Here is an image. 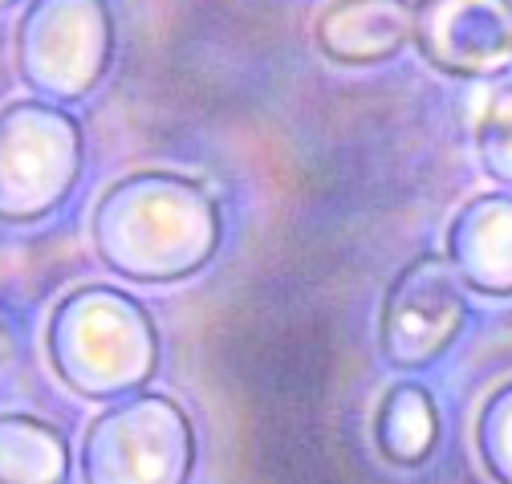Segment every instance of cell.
I'll return each instance as SVG.
<instances>
[{
	"instance_id": "3957f363",
	"label": "cell",
	"mask_w": 512,
	"mask_h": 484,
	"mask_svg": "<svg viewBox=\"0 0 512 484\" xmlns=\"http://www.w3.org/2000/svg\"><path fill=\"white\" fill-rule=\"evenodd\" d=\"M86 484H187L196 468V428L167 395L114 399L82 440Z\"/></svg>"
},
{
	"instance_id": "4fadbf2b",
	"label": "cell",
	"mask_w": 512,
	"mask_h": 484,
	"mask_svg": "<svg viewBox=\"0 0 512 484\" xmlns=\"http://www.w3.org/2000/svg\"><path fill=\"white\" fill-rule=\"evenodd\" d=\"M476 452L496 484H512V387L504 383L476 419Z\"/></svg>"
},
{
	"instance_id": "6da1fadb",
	"label": "cell",
	"mask_w": 512,
	"mask_h": 484,
	"mask_svg": "<svg viewBox=\"0 0 512 484\" xmlns=\"http://www.w3.org/2000/svg\"><path fill=\"white\" fill-rule=\"evenodd\" d=\"M90 232L110 273L163 285L196 277L216 257L224 228L208 184L167 171H139L106 188Z\"/></svg>"
},
{
	"instance_id": "5b68a950",
	"label": "cell",
	"mask_w": 512,
	"mask_h": 484,
	"mask_svg": "<svg viewBox=\"0 0 512 484\" xmlns=\"http://www.w3.org/2000/svg\"><path fill=\"white\" fill-rule=\"evenodd\" d=\"M82 175V127L53 102L0 110V220L33 224L70 200Z\"/></svg>"
},
{
	"instance_id": "5bb4252c",
	"label": "cell",
	"mask_w": 512,
	"mask_h": 484,
	"mask_svg": "<svg viewBox=\"0 0 512 484\" xmlns=\"http://www.w3.org/2000/svg\"><path fill=\"white\" fill-rule=\"evenodd\" d=\"M17 354V342H13V330L5 326V322H0V367H5V362Z\"/></svg>"
},
{
	"instance_id": "8fae6325",
	"label": "cell",
	"mask_w": 512,
	"mask_h": 484,
	"mask_svg": "<svg viewBox=\"0 0 512 484\" xmlns=\"http://www.w3.org/2000/svg\"><path fill=\"white\" fill-rule=\"evenodd\" d=\"M70 444L53 423L0 411V484H66Z\"/></svg>"
},
{
	"instance_id": "277c9868",
	"label": "cell",
	"mask_w": 512,
	"mask_h": 484,
	"mask_svg": "<svg viewBox=\"0 0 512 484\" xmlns=\"http://www.w3.org/2000/svg\"><path fill=\"white\" fill-rule=\"evenodd\" d=\"M17 74L45 102H78L98 90L114 62L106 0H33L17 21Z\"/></svg>"
},
{
	"instance_id": "7c38bea8",
	"label": "cell",
	"mask_w": 512,
	"mask_h": 484,
	"mask_svg": "<svg viewBox=\"0 0 512 484\" xmlns=\"http://www.w3.org/2000/svg\"><path fill=\"white\" fill-rule=\"evenodd\" d=\"M472 139H476V155L484 163V171L500 184L512 179V118H508V86H492L476 110L472 123Z\"/></svg>"
},
{
	"instance_id": "9a60e30c",
	"label": "cell",
	"mask_w": 512,
	"mask_h": 484,
	"mask_svg": "<svg viewBox=\"0 0 512 484\" xmlns=\"http://www.w3.org/2000/svg\"><path fill=\"white\" fill-rule=\"evenodd\" d=\"M9 5H17V0H0V9H9Z\"/></svg>"
},
{
	"instance_id": "52a82bcc",
	"label": "cell",
	"mask_w": 512,
	"mask_h": 484,
	"mask_svg": "<svg viewBox=\"0 0 512 484\" xmlns=\"http://www.w3.org/2000/svg\"><path fill=\"white\" fill-rule=\"evenodd\" d=\"M411 45L464 82H496L512 62L508 0H419L411 5Z\"/></svg>"
},
{
	"instance_id": "30bf717a",
	"label": "cell",
	"mask_w": 512,
	"mask_h": 484,
	"mask_svg": "<svg viewBox=\"0 0 512 484\" xmlns=\"http://www.w3.org/2000/svg\"><path fill=\"white\" fill-rule=\"evenodd\" d=\"M370 436H374L378 456L395 468L427 464L439 444V411H435L431 391L419 383H395L374 411Z\"/></svg>"
},
{
	"instance_id": "ba28073f",
	"label": "cell",
	"mask_w": 512,
	"mask_h": 484,
	"mask_svg": "<svg viewBox=\"0 0 512 484\" xmlns=\"http://www.w3.org/2000/svg\"><path fill=\"white\" fill-rule=\"evenodd\" d=\"M512 200L508 192H488L464 204L447 228V265L460 277V285H472L484 297H508L512 293Z\"/></svg>"
},
{
	"instance_id": "7a4b0ae2",
	"label": "cell",
	"mask_w": 512,
	"mask_h": 484,
	"mask_svg": "<svg viewBox=\"0 0 512 484\" xmlns=\"http://www.w3.org/2000/svg\"><path fill=\"white\" fill-rule=\"evenodd\" d=\"M53 375L94 403L139 395L159 371V330L143 301L110 285H82L49 314Z\"/></svg>"
},
{
	"instance_id": "8992f818",
	"label": "cell",
	"mask_w": 512,
	"mask_h": 484,
	"mask_svg": "<svg viewBox=\"0 0 512 484\" xmlns=\"http://www.w3.org/2000/svg\"><path fill=\"white\" fill-rule=\"evenodd\" d=\"M468 326V297L460 277L439 253L407 261L382 293L378 350L395 371H427Z\"/></svg>"
},
{
	"instance_id": "9c48e42d",
	"label": "cell",
	"mask_w": 512,
	"mask_h": 484,
	"mask_svg": "<svg viewBox=\"0 0 512 484\" xmlns=\"http://www.w3.org/2000/svg\"><path fill=\"white\" fill-rule=\"evenodd\" d=\"M313 45L338 66H378L411 45V0H334Z\"/></svg>"
}]
</instances>
